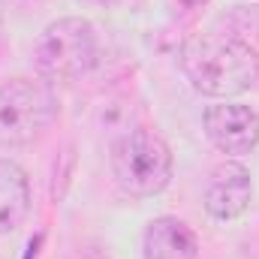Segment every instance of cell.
<instances>
[{"instance_id":"6da1fadb","label":"cell","mask_w":259,"mask_h":259,"mask_svg":"<svg viewBox=\"0 0 259 259\" xmlns=\"http://www.w3.org/2000/svg\"><path fill=\"white\" fill-rule=\"evenodd\" d=\"M178 64L199 94L229 100L250 91L259 78V55L232 33H196L184 39Z\"/></svg>"},{"instance_id":"7a4b0ae2","label":"cell","mask_w":259,"mask_h":259,"mask_svg":"<svg viewBox=\"0 0 259 259\" xmlns=\"http://www.w3.org/2000/svg\"><path fill=\"white\" fill-rule=\"evenodd\" d=\"M112 175L127 196H157L172 181V151L157 130H130L112 145Z\"/></svg>"},{"instance_id":"3957f363","label":"cell","mask_w":259,"mask_h":259,"mask_svg":"<svg viewBox=\"0 0 259 259\" xmlns=\"http://www.w3.org/2000/svg\"><path fill=\"white\" fill-rule=\"evenodd\" d=\"M58 118V97L46 78H9L0 84V148H24L46 136Z\"/></svg>"},{"instance_id":"277c9868","label":"cell","mask_w":259,"mask_h":259,"mask_svg":"<svg viewBox=\"0 0 259 259\" xmlns=\"http://www.w3.org/2000/svg\"><path fill=\"white\" fill-rule=\"evenodd\" d=\"M33 64L42 72V78H52V81L81 78L97 64L94 24L78 15L52 21L33 46Z\"/></svg>"},{"instance_id":"5b68a950","label":"cell","mask_w":259,"mask_h":259,"mask_svg":"<svg viewBox=\"0 0 259 259\" xmlns=\"http://www.w3.org/2000/svg\"><path fill=\"white\" fill-rule=\"evenodd\" d=\"M205 136L223 154H247L259 145V112L244 103H217L202 115Z\"/></svg>"},{"instance_id":"8992f818","label":"cell","mask_w":259,"mask_h":259,"mask_svg":"<svg viewBox=\"0 0 259 259\" xmlns=\"http://www.w3.org/2000/svg\"><path fill=\"white\" fill-rule=\"evenodd\" d=\"M253 199L250 172L241 163H220L205 187V211L214 220H238Z\"/></svg>"},{"instance_id":"52a82bcc","label":"cell","mask_w":259,"mask_h":259,"mask_svg":"<svg viewBox=\"0 0 259 259\" xmlns=\"http://www.w3.org/2000/svg\"><path fill=\"white\" fill-rule=\"evenodd\" d=\"M145 259H196L199 256V238L196 232L178 217H157L145 229L142 241Z\"/></svg>"},{"instance_id":"ba28073f","label":"cell","mask_w":259,"mask_h":259,"mask_svg":"<svg viewBox=\"0 0 259 259\" xmlns=\"http://www.w3.org/2000/svg\"><path fill=\"white\" fill-rule=\"evenodd\" d=\"M30 214V181L12 160H0V235L15 232Z\"/></svg>"},{"instance_id":"9c48e42d","label":"cell","mask_w":259,"mask_h":259,"mask_svg":"<svg viewBox=\"0 0 259 259\" xmlns=\"http://www.w3.org/2000/svg\"><path fill=\"white\" fill-rule=\"evenodd\" d=\"M223 21L235 39H241L259 55V3L256 6H232V12Z\"/></svg>"},{"instance_id":"30bf717a","label":"cell","mask_w":259,"mask_h":259,"mask_svg":"<svg viewBox=\"0 0 259 259\" xmlns=\"http://www.w3.org/2000/svg\"><path fill=\"white\" fill-rule=\"evenodd\" d=\"M208 0H166V6H169V12L172 15H178V18H184V15H193L196 9H202Z\"/></svg>"},{"instance_id":"8fae6325","label":"cell","mask_w":259,"mask_h":259,"mask_svg":"<svg viewBox=\"0 0 259 259\" xmlns=\"http://www.w3.org/2000/svg\"><path fill=\"white\" fill-rule=\"evenodd\" d=\"M88 3H97V6H109V3H115V0H88Z\"/></svg>"}]
</instances>
